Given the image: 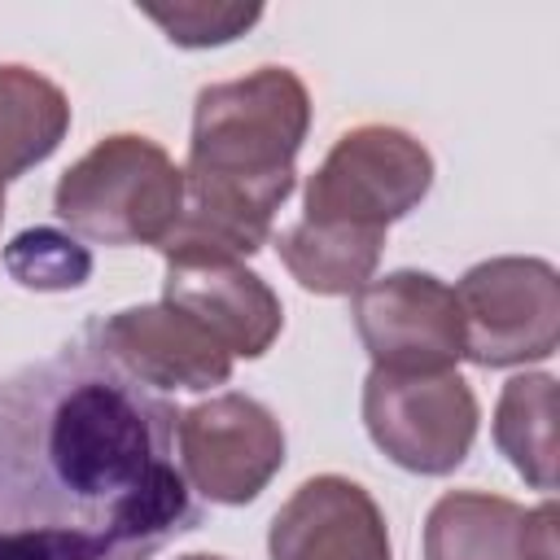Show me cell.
<instances>
[{
    "instance_id": "4fadbf2b",
    "label": "cell",
    "mask_w": 560,
    "mask_h": 560,
    "mask_svg": "<svg viewBox=\"0 0 560 560\" xmlns=\"http://www.w3.org/2000/svg\"><path fill=\"white\" fill-rule=\"evenodd\" d=\"M70 131L66 92L31 66H0V192L39 166Z\"/></svg>"
},
{
    "instance_id": "6da1fadb",
    "label": "cell",
    "mask_w": 560,
    "mask_h": 560,
    "mask_svg": "<svg viewBox=\"0 0 560 560\" xmlns=\"http://www.w3.org/2000/svg\"><path fill=\"white\" fill-rule=\"evenodd\" d=\"M179 411L92 328L0 381V560H149L201 525Z\"/></svg>"
},
{
    "instance_id": "3957f363",
    "label": "cell",
    "mask_w": 560,
    "mask_h": 560,
    "mask_svg": "<svg viewBox=\"0 0 560 560\" xmlns=\"http://www.w3.org/2000/svg\"><path fill=\"white\" fill-rule=\"evenodd\" d=\"M57 219L101 245H162L184 210V166L136 131L96 140L52 188Z\"/></svg>"
},
{
    "instance_id": "7a4b0ae2",
    "label": "cell",
    "mask_w": 560,
    "mask_h": 560,
    "mask_svg": "<svg viewBox=\"0 0 560 560\" xmlns=\"http://www.w3.org/2000/svg\"><path fill=\"white\" fill-rule=\"evenodd\" d=\"M311 131L306 83L289 66L210 83L192 105L184 210L162 254L249 258L271 241L276 210L298 184V149Z\"/></svg>"
},
{
    "instance_id": "ba28073f",
    "label": "cell",
    "mask_w": 560,
    "mask_h": 560,
    "mask_svg": "<svg viewBox=\"0 0 560 560\" xmlns=\"http://www.w3.org/2000/svg\"><path fill=\"white\" fill-rule=\"evenodd\" d=\"M354 332L381 372H455L464 319L455 289L429 271H389L354 293Z\"/></svg>"
},
{
    "instance_id": "d6986e66",
    "label": "cell",
    "mask_w": 560,
    "mask_h": 560,
    "mask_svg": "<svg viewBox=\"0 0 560 560\" xmlns=\"http://www.w3.org/2000/svg\"><path fill=\"white\" fill-rule=\"evenodd\" d=\"M0 219H4V192H0Z\"/></svg>"
},
{
    "instance_id": "52a82bcc",
    "label": "cell",
    "mask_w": 560,
    "mask_h": 560,
    "mask_svg": "<svg viewBox=\"0 0 560 560\" xmlns=\"http://www.w3.org/2000/svg\"><path fill=\"white\" fill-rule=\"evenodd\" d=\"M179 472L210 503H254L284 464L280 420L249 394H214L175 424Z\"/></svg>"
},
{
    "instance_id": "277c9868",
    "label": "cell",
    "mask_w": 560,
    "mask_h": 560,
    "mask_svg": "<svg viewBox=\"0 0 560 560\" xmlns=\"http://www.w3.org/2000/svg\"><path fill=\"white\" fill-rule=\"evenodd\" d=\"M433 188L429 149L385 122L354 127L337 136L319 171L306 179V223L389 232L394 219L411 214Z\"/></svg>"
},
{
    "instance_id": "30bf717a",
    "label": "cell",
    "mask_w": 560,
    "mask_h": 560,
    "mask_svg": "<svg viewBox=\"0 0 560 560\" xmlns=\"http://www.w3.org/2000/svg\"><path fill=\"white\" fill-rule=\"evenodd\" d=\"M92 337L149 389H210L232 376V354L171 302L114 311L92 324Z\"/></svg>"
},
{
    "instance_id": "ac0fdd59",
    "label": "cell",
    "mask_w": 560,
    "mask_h": 560,
    "mask_svg": "<svg viewBox=\"0 0 560 560\" xmlns=\"http://www.w3.org/2000/svg\"><path fill=\"white\" fill-rule=\"evenodd\" d=\"M179 560H223V556H206V551H197V556H179Z\"/></svg>"
},
{
    "instance_id": "e0dca14e",
    "label": "cell",
    "mask_w": 560,
    "mask_h": 560,
    "mask_svg": "<svg viewBox=\"0 0 560 560\" xmlns=\"http://www.w3.org/2000/svg\"><path fill=\"white\" fill-rule=\"evenodd\" d=\"M144 13L166 31L171 44H184V48L228 44V39H236L241 31H249L262 18L258 4H206V0H192V4H144Z\"/></svg>"
},
{
    "instance_id": "5b68a950",
    "label": "cell",
    "mask_w": 560,
    "mask_h": 560,
    "mask_svg": "<svg viewBox=\"0 0 560 560\" xmlns=\"http://www.w3.org/2000/svg\"><path fill=\"white\" fill-rule=\"evenodd\" d=\"M477 394L459 372H381L363 381V424L407 472L442 477L464 464L477 438Z\"/></svg>"
},
{
    "instance_id": "5bb4252c",
    "label": "cell",
    "mask_w": 560,
    "mask_h": 560,
    "mask_svg": "<svg viewBox=\"0 0 560 560\" xmlns=\"http://www.w3.org/2000/svg\"><path fill=\"white\" fill-rule=\"evenodd\" d=\"M276 249L302 289L341 298V293H359L372 280L381 249H385V232H359V228L298 219L293 228H284L276 236Z\"/></svg>"
},
{
    "instance_id": "8992f818",
    "label": "cell",
    "mask_w": 560,
    "mask_h": 560,
    "mask_svg": "<svg viewBox=\"0 0 560 560\" xmlns=\"http://www.w3.org/2000/svg\"><path fill=\"white\" fill-rule=\"evenodd\" d=\"M464 359L477 368H516L551 359L560 346V276L542 258H486L459 289Z\"/></svg>"
},
{
    "instance_id": "2e32d148",
    "label": "cell",
    "mask_w": 560,
    "mask_h": 560,
    "mask_svg": "<svg viewBox=\"0 0 560 560\" xmlns=\"http://www.w3.org/2000/svg\"><path fill=\"white\" fill-rule=\"evenodd\" d=\"M4 267L26 289L61 293V289H79L92 276V254L57 228H31V232L9 241Z\"/></svg>"
},
{
    "instance_id": "9c48e42d",
    "label": "cell",
    "mask_w": 560,
    "mask_h": 560,
    "mask_svg": "<svg viewBox=\"0 0 560 560\" xmlns=\"http://www.w3.org/2000/svg\"><path fill=\"white\" fill-rule=\"evenodd\" d=\"M162 302L201 324L232 359H258L284 328L280 298L241 258L223 254H162Z\"/></svg>"
},
{
    "instance_id": "9a60e30c",
    "label": "cell",
    "mask_w": 560,
    "mask_h": 560,
    "mask_svg": "<svg viewBox=\"0 0 560 560\" xmlns=\"http://www.w3.org/2000/svg\"><path fill=\"white\" fill-rule=\"evenodd\" d=\"M494 446L534 490H556V376H512L494 407Z\"/></svg>"
},
{
    "instance_id": "8fae6325",
    "label": "cell",
    "mask_w": 560,
    "mask_h": 560,
    "mask_svg": "<svg viewBox=\"0 0 560 560\" xmlns=\"http://www.w3.org/2000/svg\"><path fill=\"white\" fill-rule=\"evenodd\" d=\"M271 560H394L376 499L337 472L302 481L267 534Z\"/></svg>"
},
{
    "instance_id": "7c38bea8",
    "label": "cell",
    "mask_w": 560,
    "mask_h": 560,
    "mask_svg": "<svg viewBox=\"0 0 560 560\" xmlns=\"http://www.w3.org/2000/svg\"><path fill=\"white\" fill-rule=\"evenodd\" d=\"M424 560H556V503L521 508L486 490H451L429 508Z\"/></svg>"
}]
</instances>
